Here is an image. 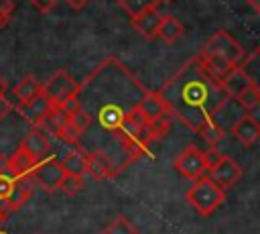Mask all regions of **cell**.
<instances>
[{
	"instance_id": "obj_33",
	"label": "cell",
	"mask_w": 260,
	"mask_h": 234,
	"mask_svg": "<svg viewBox=\"0 0 260 234\" xmlns=\"http://www.w3.org/2000/svg\"><path fill=\"white\" fill-rule=\"evenodd\" d=\"M248 114H250V116H252L256 122H260V104H258V106H256L252 112H248Z\"/></svg>"
},
{
	"instance_id": "obj_19",
	"label": "cell",
	"mask_w": 260,
	"mask_h": 234,
	"mask_svg": "<svg viewBox=\"0 0 260 234\" xmlns=\"http://www.w3.org/2000/svg\"><path fill=\"white\" fill-rule=\"evenodd\" d=\"M118 4L122 6V10L130 18H134V16H138V14H142L150 8H156L158 0H118Z\"/></svg>"
},
{
	"instance_id": "obj_7",
	"label": "cell",
	"mask_w": 260,
	"mask_h": 234,
	"mask_svg": "<svg viewBox=\"0 0 260 234\" xmlns=\"http://www.w3.org/2000/svg\"><path fill=\"white\" fill-rule=\"evenodd\" d=\"M209 177L223 189H230L234 187L240 177H242V167L230 157V155H219L213 163H211V169H209Z\"/></svg>"
},
{
	"instance_id": "obj_35",
	"label": "cell",
	"mask_w": 260,
	"mask_h": 234,
	"mask_svg": "<svg viewBox=\"0 0 260 234\" xmlns=\"http://www.w3.org/2000/svg\"><path fill=\"white\" fill-rule=\"evenodd\" d=\"M0 92H4V83H2V79H0Z\"/></svg>"
},
{
	"instance_id": "obj_15",
	"label": "cell",
	"mask_w": 260,
	"mask_h": 234,
	"mask_svg": "<svg viewBox=\"0 0 260 234\" xmlns=\"http://www.w3.org/2000/svg\"><path fill=\"white\" fill-rule=\"evenodd\" d=\"M37 167V161L24 151L18 147V151L14 155H10L6 159V169L12 173V175H26V173H32V169Z\"/></svg>"
},
{
	"instance_id": "obj_30",
	"label": "cell",
	"mask_w": 260,
	"mask_h": 234,
	"mask_svg": "<svg viewBox=\"0 0 260 234\" xmlns=\"http://www.w3.org/2000/svg\"><path fill=\"white\" fill-rule=\"evenodd\" d=\"M10 110H12V102L4 96V92H0V120H2Z\"/></svg>"
},
{
	"instance_id": "obj_27",
	"label": "cell",
	"mask_w": 260,
	"mask_h": 234,
	"mask_svg": "<svg viewBox=\"0 0 260 234\" xmlns=\"http://www.w3.org/2000/svg\"><path fill=\"white\" fill-rule=\"evenodd\" d=\"M79 134H81V132H79V130H77V128L67 120V122L61 126V130H59V134H57V136H59L61 140H65V142H75V140L79 138Z\"/></svg>"
},
{
	"instance_id": "obj_9",
	"label": "cell",
	"mask_w": 260,
	"mask_h": 234,
	"mask_svg": "<svg viewBox=\"0 0 260 234\" xmlns=\"http://www.w3.org/2000/svg\"><path fill=\"white\" fill-rule=\"evenodd\" d=\"M18 114L26 120V122H30L32 126H39L41 124V120H45L49 114H51V110H53V106H51V102L45 98V96H39V98H35V100H30V102H24V104H18Z\"/></svg>"
},
{
	"instance_id": "obj_28",
	"label": "cell",
	"mask_w": 260,
	"mask_h": 234,
	"mask_svg": "<svg viewBox=\"0 0 260 234\" xmlns=\"http://www.w3.org/2000/svg\"><path fill=\"white\" fill-rule=\"evenodd\" d=\"M12 8H14V4H12V0H0V28L8 22V18H10V12H12Z\"/></svg>"
},
{
	"instance_id": "obj_11",
	"label": "cell",
	"mask_w": 260,
	"mask_h": 234,
	"mask_svg": "<svg viewBox=\"0 0 260 234\" xmlns=\"http://www.w3.org/2000/svg\"><path fill=\"white\" fill-rule=\"evenodd\" d=\"M232 134L244 144V147H252L258 138H260V122H256L248 112L234 124Z\"/></svg>"
},
{
	"instance_id": "obj_20",
	"label": "cell",
	"mask_w": 260,
	"mask_h": 234,
	"mask_svg": "<svg viewBox=\"0 0 260 234\" xmlns=\"http://www.w3.org/2000/svg\"><path fill=\"white\" fill-rule=\"evenodd\" d=\"M244 71L248 73V77H250V81L260 90V45L246 57V61H244Z\"/></svg>"
},
{
	"instance_id": "obj_31",
	"label": "cell",
	"mask_w": 260,
	"mask_h": 234,
	"mask_svg": "<svg viewBox=\"0 0 260 234\" xmlns=\"http://www.w3.org/2000/svg\"><path fill=\"white\" fill-rule=\"evenodd\" d=\"M65 2H67V4L71 6V8H75V10H79V8H83V6H85V4L89 2V0H65Z\"/></svg>"
},
{
	"instance_id": "obj_5",
	"label": "cell",
	"mask_w": 260,
	"mask_h": 234,
	"mask_svg": "<svg viewBox=\"0 0 260 234\" xmlns=\"http://www.w3.org/2000/svg\"><path fill=\"white\" fill-rule=\"evenodd\" d=\"M175 169L191 181H197L201 177H205V173L211 169V161L209 157L195 144H189L177 159H175Z\"/></svg>"
},
{
	"instance_id": "obj_12",
	"label": "cell",
	"mask_w": 260,
	"mask_h": 234,
	"mask_svg": "<svg viewBox=\"0 0 260 234\" xmlns=\"http://www.w3.org/2000/svg\"><path fill=\"white\" fill-rule=\"evenodd\" d=\"M160 20H162V14L158 12V8H150L138 16L132 18V26L144 37V39H154L158 35V26H160Z\"/></svg>"
},
{
	"instance_id": "obj_23",
	"label": "cell",
	"mask_w": 260,
	"mask_h": 234,
	"mask_svg": "<svg viewBox=\"0 0 260 234\" xmlns=\"http://www.w3.org/2000/svg\"><path fill=\"white\" fill-rule=\"evenodd\" d=\"M238 102H240V106H242L246 112H252V110L260 104V90H258L254 83H252V85H248V87L240 94Z\"/></svg>"
},
{
	"instance_id": "obj_2",
	"label": "cell",
	"mask_w": 260,
	"mask_h": 234,
	"mask_svg": "<svg viewBox=\"0 0 260 234\" xmlns=\"http://www.w3.org/2000/svg\"><path fill=\"white\" fill-rule=\"evenodd\" d=\"M195 57L201 61V65L207 69V73L213 79L223 81L236 67L244 65L248 55L228 31L219 28L203 43V47Z\"/></svg>"
},
{
	"instance_id": "obj_26",
	"label": "cell",
	"mask_w": 260,
	"mask_h": 234,
	"mask_svg": "<svg viewBox=\"0 0 260 234\" xmlns=\"http://www.w3.org/2000/svg\"><path fill=\"white\" fill-rule=\"evenodd\" d=\"M67 195H75L77 191H81L83 189V177H77V175H67V179H65V183H63V187H61Z\"/></svg>"
},
{
	"instance_id": "obj_17",
	"label": "cell",
	"mask_w": 260,
	"mask_h": 234,
	"mask_svg": "<svg viewBox=\"0 0 260 234\" xmlns=\"http://www.w3.org/2000/svg\"><path fill=\"white\" fill-rule=\"evenodd\" d=\"M87 173L98 181L112 177V165L104 153H89L87 155Z\"/></svg>"
},
{
	"instance_id": "obj_16",
	"label": "cell",
	"mask_w": 260,
	"mask_h": 234,
	"mask_svg": "<svg viewBox=\"0 0 260 234\" xmlns=\"http://www.w3.org/2000/svg\"><path fill=\"white\" fill-rule=\"evenodd\" d=\"M162 43L171 45L175 41H179L183 37V24L177 16L173 14H162V20H160V26H158V35H156Z\"/></svg>"
},
{
	"instance_id": "obj_29",
	"label": "cell",
	"mask_w": 260,
	"mask_h": 234,
	"mask_svg": "<svg viewBox=\"0 0 260 234\" xmlns=\"http://www.w3.org/2000/svg\"><path fill=\"white\" fill-rule=\"evenodd\" d=\"M32 2V6L37 8V10H41V12H49L59 0H30Z\"/></svg>"
},
{
	"instance_id": "obj_21",
	"label": "cell",
	"mask_w": 260,
	"mask_h": 234,
	"mask_svg": "<svg viewBox=\"0 0 260 234\" xmlns=\"http://www.w3.org/2000/svg\"><path fill=\"white\" fill-rule=\"evenodd\" d=\"M98 118H100V122H102L108 130H118L120 124H122L124 114L118 112V108H114V106H106V108L100 110V116H98Z\"/></svg>"
},
{
	"instance_id": "obj_10",
	"label": "cell",
	"mask_w": 260,
	"mask_h": 234,
	"mask_svg": "<svg viewBox=\"0 0 260 234\" xmlns=\"http://www.w3.org/2000/svg\"><path fill=\"white\" fill-rule=\"evenodd\" d=\"M136 106L144 114V118L148 122H156V120H160V118H165L169 114V106H167L165 98L160 96V92H148V94H144V98Z\"/></svg>"
},
{
	"instance_id": "obj_13",
	"label": "cell",
	"mask_w": 260,
	"mask_h": 234,
	"mask_svg": "<svg viewBox=\"0 0 260 234\" xmlns=\"http://www.w3.org/2000/svg\"><path fill=\"white\" fill-rule=\"evenodd\" d=\"M14 96H16V100L20 102V104H24V102H30V100H35V98H39V96H43V83L35 77V75H24L16 85H14Z\"/></svg>"
},
{
	"instance_id": "obj_22",
	"label": "cell",
	"mask_w": 260,
	"mask_h": 234,
	"mask_svg": "<svg viewBox=\"0 0 260 234\" xmlns=\"http://www.w3.org/2000/svg\"><path fill=\"white\" fill-rule=\"evenodd\" d=\"M104 234H138V230H136V226H134L128 218L118 216V218H114V220L106 226Z\"/></svg>"
},
{
	"instance_id": "obj_24",
	"label": "cell",
	"mask_w": 260,
	"mask_h": 234,
	"mask_svg": "<svg viewBox=\"0 0 260 234\" xmlns=\"http://www.w3.org/2000/svg\"><path fill=\"white\" fill-rule=\"evenodd\" d=\"M199 134L209 142V144H215L217 140H221L223 138V134H225V130L221 128V126H217L213 120H209L201 130H199Z\"/></svg>"
},
{
	"instance_id": "obj_8",
	"label": "cell",
	"mask_w": 260,
	"mask_h": 234,
	"mask_svg": "<svg viewBox=\"0 0 260 234\" xmlns=\"http://www.w3.org/2000/svg\"><path fill=\"white\" fill-rule=\"evenodd\" d=\"M20 149H24L37 163H41V161H47V157H49V153H51V142H49L47 134H45L41 128L32 126V128L24 134V138H22V142H20Z\"/></svg>"
},
{
	"instance_id": "obj_32",
	"label": "cell",
	"mask_w": 260,
	"mask_h": 234,
	"mask_svg": "<svg viewBox=\"0 0 260 234\" xmlns=\"http://www.w3.org/2000/svg\"><path fill=\"white\" fill-rule=\"evenodd\" d=\"M248 2V6L256 12V14H260V0H246Z\"/></svg>"
},
{
	"instance_id": "obj_6",
	"label": "cell",
	"mask_w": 260,
	"mask_h": 234,
	"mask_svg": "<svg viewBox=\"0 0 260 234\" xmlns=\"http://www.w3.org/2000/svg\"><path fill=\"white\" fill-rule=\"evenodd\" d=\"M32 177H35L37 185H41L45 191H57L63 187V183L67 179V171L63 167V163L49 159V161L37 163V167L32 169Z\"/></svg>"
},
{
	"instance_id": "obj_36",
	"label": "cell",
	"mask_w": 260,
	"mask_h": 234,
	"mask_svg": "<svg viewBox=\"0 0 260 234\" xmlns=\"http://www.w3.org/2000/svg\"><path fill=\"white\" fill-rule=\"evenodd\" d=\"M158 2H171V0H158Z\"/></svg>"
},
{
	"instance_id": "obj_18",
	"label": "cell",
	"mask_w": 260,
	"mask_h": 234,
	"mask_svg": "<svg viewBox=\"0 0 260 234\" xmlns=\"http://www.w3.org/2000/svg\"><path fill=\"white\" fill-rule=\"evenodd\" d=\"M63 167L67 171V175H77V177H83V173L87 171V155L79 149H73L69 151L65 157H63Z\"/></svg>"
},
{
	"instance_id": "obj_14",
	"label": "cell",
	"mask_w": 260,
	"mask_h": 234,
	"mask_svg": "<svg viewBox=\"0 0 260 234\" xmlns=\"http://www.w3.org/2000/svg\"><path fill=\"white\" fill-rule=\"evenodd\" d=\"M221 85H223V90L228 92V96L230 98H234V100H238L240 98V94L248 87V85H252V81H250V77H248V73L244 71V67H236L223 81H221Z\"/></svg>"
},
{
	"instance_id": "obj_25",
	"label": "cell",
	"mask_w": 260,
	"mask_h": 234,
	"mask_svg": "<svg viewBox=\"0 0 260 234\" xmlns=\"http://www.w3.org/2000/svg\"><path fill=\"white\" fill-rule=\"evenodd\" d=\"M69 122H71V124H73V126H75L79 132H83V130H85V128L91 124V116H89V114H87L83 108H79L77 112H73V114L69 116Z\"/></svg>"
},
{
	"instance_id": "obj_1",
	"label": "cell",
	"mask_w": 260,
	"mask_h": 234,
	"mask_svg": "<svg viewBox=\"0 0 260 234\" xmlns=\"http://www.w3.org/2000/svg\"><path fill=\"white\" fill-rule=\"evenodd\" d=\"M160 96L169 106V114L177 116L195 132H199L213 114L232 100L221 81L213 79L197 57L189 59L160 87Z\"/></svg>"
},
{
	"instance_id": "obj_3",
	"label": "cell",
	"mask_w": 260,
	"mask_h": 234,
	"mask_svg": "<svg viewBox=\"0 0 260 234\" xmlns=\"http://www.w3.org/2000/svg\"><path fill=\"white\" fill-rule=\"evenodd\" d=\"M225 199V189L219 187L211 177H201L193 181L187 189V201L201 216H211Z\"/></svg>"
},
{
	"instance_id": "obj_4",
	"label": "cell",
	"mask_w": 260,
	"mask_h": 234,
	"mask_svg": "<svg viewBox=\"0 0 260 234\" xmlns=\"http://www.w3.org/2000/svg\"><path fill=\"white\" fill-rule=\"evenodd\" d=\"M79 90H81V85H77L75 79L65 69L55 71L47 79V83H43V96L51 102L53 108H61L69 98L77 96Z\"/></svg>"
},
{
	"instance_id": "obj_34",
	"label": "cell",
	"mask_w": 260,
	"mask_h": 234,
	"mask_svg": "<svg viewBox=\"0 0 260 234\" xmlns=\"http://www.w3.org/2000/svg\"><path fill=\"white\" fill-rule=\"evenodd\" d=\"M6 220H8V214H0V226H2Z\"/></svg>"
}]
</instances>
